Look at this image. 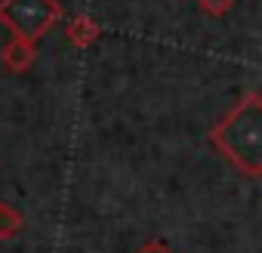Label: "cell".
<instances>
[{
    "label": "cell",
    "instance_id": "obj_1",
    "mask_svg": "<svg viewBox=\"0 0 262 253\" xmlns=\"http://www.w3.org/2000/svg\"><path fill=\"white\" fill-rule=\"evenodd\" d=\"M210 145L244 176H262V96L247 93L213 130Z\"/></svg>",
    "mask_w": 262,
    "mask_h": 253
},
{
    "label": "cell",
    "instance_id": "obj_2",
    "mask_svg": "<svg viewBox=\"0 0 262 253\" xmlns=\"http://www.w3.org/2000/svg\"><path fill=\"white\" fill-rule=\"evenodd\" d=\"M62 19L59 0H0V22L13 37L37 44Z\"/></svg>",
    "mask_w": 262,
    "mask_h": 253
},
{
    "label": "cell",
    "instance_id": "obj_3",
    "mask_svg": "<svg viewBox=\"0 0 262 253\" xmlns=\"http://www.w3.org/2000/svg\"><path fill=\"white\" fill-rule=\"evenodd\" d=\"M34 59H37L34 44L19 40V37H13L4 50H0V62H4V68H7V71H13V74H25V71L34 65Z\"/></svg>",
    "mask_w": 262,
    "mask_h": 253
},
{
    "label": "cell",
    "instance_id": "obj_4",
    "mask_svg": "<svg viewBox=\"0 0 262 253\" xmlns=\"http://www.w3.org/2000/svg\"><path fill=\"white\" fill-rule=\"evenodd\" d=\"M99 34H102V25H99L93 16H74V19L68 22V28H65L68 44H71V47H77V50H83V47L96 44V37H99Z\"/></svg>",
    "mask_w": 262,
    "mask_h": 253
},
{
    "label": "cell",
    "instance_id": "obj_5",
    "mask_svg": "<svg viewBox=\"0 0 262 253\" xmlns=\"http://www.w3.org/2000/svg\"><path fill=\"white\" fill-rule=\"evenodd\" d=\"M22 228H25V216H22L13 204H4V201H0V241L19 238Z\"/></svg>",
    "mask_w": 262,
    "mask_h": 253
},
{
    "label": "cell",
    "instance_id": "obj_6",
    "mask_svg": "<svg viewBox=\"0 0 262 253\" xmlns=\"http://www.w3.org/2000/svg\"><path fill=\"white\" fill-rule=\"evenodd\" d=\"M198 7H201V13H207V16H225V13L234 7V0H198Z\"/></svg>",
    "mask_w": 262,
    "mask_h": 253
},
{
    "label": "cell",
    "instance_id": "obj_7",
    "mask_svg": "<svg viewBox=\"0 0 262 253\" xmlns=\"http://www.w3.org/2000/svg\"><path fill=\"white\" fill-rule=\"evenodd\" d=\"M136 253H173V247L167 244V241H158V238H151V241H145Z\"/></svg>",
    "mask_w": 262,
    "mask_h": 253
}]
</instances>
